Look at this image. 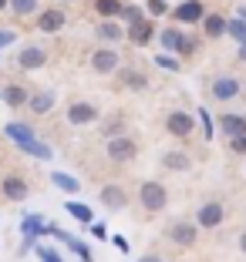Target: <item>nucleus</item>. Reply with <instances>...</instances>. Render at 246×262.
<instances>
[{
  "instance_id": "f257e3e1",
  "label": "nucleus",
  "mask_w": 246,
  "mask_h": 262,
  "mask_svg": "<svg viewBox=\"0 0 246 262\" xmlns=\"http://www.w3.org/2000/svg\"><path fill=\"white\" fill-rule=\"evenodd\" d=\"M7 135H10V138H14V141H17V145H21L27 155H37V158H51V155H54L51 148L44 145V141H37V138H34L27 124H17V121H10V124H7Z\"/></svg>"
},
{
  "instance_id": "f03ea898",
  "label": "nucleus",
  "mask_w": 246,
  "mask_h": 262,
  "mask_svg": "<svg viewBox=\"0 0 246 262\" xmlns=\"http://www.w3.org/2000/svg\"><path fill=\"white\" fill-rule=\"evenodd\" d=\"M139 199L148 212H162V208L169 205V192H165V185H159V182H145V185L139 188Z\"/></svg>"
},
{
  "instance_id": "7ed1b4c3",
  "label": "nucleus",
  "mask_w": 246,
  "mask_h": 262,
  "mask_svg": "<svg viewBox=\"0 0 246 262\" xmlns=\"http://www.w3.org/2000/svg\"><path fill=\"white\" fill-rule=\"evenodd\" d=\"M162 47L165 51H176V54H193L196 51V37H185V34H179L176 27H165V31L159 34Z\"/></svg>"
},
{
  "instance_id": "20e7f679",
  "label": "nucleus",
  "mask_w": 246,
  "mask_h": 262,
  "mask_svg": "<svg viewBox=\"0 0 246 262\" xmlns=\"http://www.w3.org/2000/svg\"><path fill=\"white\" fill-rule=\"evenodd\" d=\"M223 219H226L223 202H206V205H199V212H196V225H199V229H216Z\"/></svg>"
},
{
  "instance_id": "39448f33",
  "label": "nucleus",
  "mask_w": 246,
  "mask_h": 262,
  "mask_svg": "<svg viewBox=\"0 0 246 262\" xmlns=\"http://www.w3.org/2000/svg\"><path fill=\"white\" fill-rule=\"evenodd\" d=\"M209 94H213V101H233V98H239V81L233 74H223V77H216L213 84H209Z\"/></svg>"
},
{
  "instance_id": "423d86ee",
  "label": "nucleus",
  "mask_w": 246,
  "mask_h": 262,
  "mask_svg": "<svg viewBox=\"0 0 246 262\" xmlns=\"http://www.w3.org/2000/svg\"><path fill=\"white\" fill-rule=\"evenodd\" d=\"M135 141L131 138H125V135H115V138H108V158L111 162H131L135 158Z\"/></svg>"
},
{
  "instance_id": "0eeeda50",
  "label": "nucleus",
  "mask_w": 246,
  "mask_h": 262,
  "mask_svg": "<svg viewBox=\"0 0 246 262\" xmlns=\"http://www.w3.org/2000/svg\"><path fill=\"white\" fill-rule=\"evenodd\" d=\"M165 128H169V135H176V138H189L196 128V118L189 115V111H172L169 118H165Z\"/></svg>"
},
{
  "instance_id": "6e6552de",
  "label": "nucleus",
  "mask_w": 246,
  "mask_h": 262,
  "mask_svg": "<svg viewBox=\"0 0 246 262\" xmlns=\"http://www.w3.org/2000/svg\"><path fill=\"white\" fill-rule=\"evenodd\" d=\"M172 17H176L179 24H199L202 17H206V7H202V0H182V4L172 10Z\"/></svg>"
},
{
  "instance_id": "1a4fd4ad",
  "label": "nucleus",
  "mask_w": 246,
  "mask_h": 262,
  "mask_svg": "<svg viewBox=\"0 0 246 262\" xmlns=\"http://www.w3.org/2000/svg\"><path fill=\"white\" fill-rule=\"evenodd\" d=\"M68 121L78 124V128H81V124H94L98 121V108L88 104V101H74V104L68 108Z\"/></svg>"
},
{
  "instance_id": "9d476101",
  "label": "nucleus",
  "mask_w": 246,
  "mask_h": 262,
  "mask_svg": "<svg viewBox=\"0 0 246 262\" xmlns=\"http://www.w3.org/2000/svg\"><path fill=\"white\" fill-rule=\"evenodd\" d=\"M169 239L179 242V246H193L199 239V225L196 222H172L169 225Z\"/></svg>"
},
{
  "instance_id": "9b49d317",
  "label": "nucleus",
  "mask_w": 246,
  "mask_h": 262,
  "mask_svg": "<svg viewBox=\"0 0 246 262\" xmlns=\"http://www.w3.org/2000/svg\"><path fill=\"white\" fill-rule=\"evenodd\" d=\"M91 68L98 71V74H111V71H118V51H111V47L94 51V54H91Z\"/></svg>"
},
{
  "instance_id": "f8f14e48",
  "label": "nucleus",
  "mask_w": 246,
  "mask_h": 262,
  "mask_svg": "<svg viewBox=\"0 0 246 262\" xmlns=\"http://www.w3.org/2000/svg\"><path fill=\"white\" fill-rule=\"evenodd\" d=\"M44 61H47V51H44V47H24L21 57H17V64H21L24 71H37V68H44Z\"/></svg>"
},
{
  "instance_id": "ddd939ff",
  "label": "nucleus",
  "mask_w": 246,
  "mask_h": 262,
  "mask_svg": "<svg viewBox=\"0 0 246 262\" xmlns=\"http://www.w3.org/2000/svg\"><path fill=\"white\" fill-rule=\"evenodd\" d=\"M219 131L226 138H236V135H246V118L243 115H219Z\"/></svg>"
},
{
  "instance_id": "4468645a",
  "label": "nucleus",
  "mask_w": 246,
  "mask_h": 262,
  "mask_svg": "<svg viewBox=\"0 0 246 262\" xmlns=\"http://www.w3.org/2000/svg\"><path fill=\"white\" fill-rule=\"evenodd\" d=\"M101 205H108L111 212H118V208L128 205V195H125V188H118V185H105L101 188Z\"/></svg>"
},
{
  "instance_id": "2eb2a0df",
  "label": "nucleus",
  "mask_w": 246,
  "mask_h": 262,
  "mask_svg": "<svg viewBox=\"0 0 246 262\" xmlns=\"http://www.w3.org/2000/svg\"><path fill=\"white\" fill-rule=\"evenodd\" d=\"M4 195H7L10 202H24L27 199V182H24L21 175H7L4 178Z\"/></svg>"
},
{
  "instance_id": "dca6fc26",
  "label": "nucleus",
  "mask_w": 246,
  "mask_h": 262,
  "mask_svg": "<svg viewBox=\"0 0 246 262\" xmlns=\"http://www.w3.org/2000/svg\"><path fill=\"white\" fill-rule=\"evenodd\" d=\"M64 20H68V17H64L61 10H44V14L37 17V27H41L44 34H58V31L64 27Z\"/></svg>"
},
{
  "instance_id": "f3484780",
  "label": "nucleus",
  "mask_w": 246,
  "mask_h": 262,
  "mask_svg": "<svg viewBox=\"0 0 246 262\" xmlns=\"http://www.w3.org/2000/svg\"><path fill=\"white\" fill-rule=\"evenodd\" d=\"M152 34H155L152 20H148V17H142V20H135V24H131L128 37H131V44H148V40H152Z\"/></svg>"
},
{
  "instance_id": "a211bd4d",
  "label": "nucleus",
  "mask_w": 246,
  "mask_h": 262,
  "mask_svg": "<svg viewBox=\"0 0 246 262\" xmlns=\"http://www.w3.org/2000/svg\"><path fill=\"white\" fill-rule=\"evenodd\" d=\"M162 165H165L169 171H189L193 168V158H189L185 151H165L162 155Z\"/></svg>"
},
{
  "instance_id": "6ab92c4d",
  "label": "nucleus",
  "mask_w": 246,
  "mask_h": 262,
  "mask_svg": "<svg viewBox=\"0 0 246 262\" xmlns=\"http://www.w3.org/2000/svg\"><path fill=\"white\" fill-rule=\"evenodd\" d=\"M202 31H206V37H223L226 34V17L223 14H206L202 17Z\"/></svg>"
},
{
  "instance_id": "aec40b11",
  "label": "nucleus",
  "mask_w": 246,
  "mask_h": 262,
  "mask_svg": "<svg viewBox=\"0 0 246 262\" xmlns=\"http://www.w3.org/2000/svg\"><path fill=\"white\" fill-rule=\"evenodd\" d=\"M98 37L105 40V44H118V40L125 37V31H122V24H115V20H101L98 24Z\"/></svg>"
},
{
  "instance_id": "412c9836",
  "label": "nucleus",
  "mask_w": 246,
  "mask_h": 262,
  "mask_svg": "<svg viewBox=\"0 0 246 262\" xmlns=\"http://www.w3.org/2000/svg\"><path fill=\"white\" fill-rule=\"evenodd\" d=\"M21 232H24V239H34V235H41V232H47V229H44V222H41L37 215H27L21 222Z\"/></svg>"
},
{
  "instance_id": "4be33fe9",
  "label": "nucleus",
  "mask_w": 246,
  "mask_h": 262,
  "mask_svg": "<svg viewBox=\"0 0 246 262\" xmlns=\"http://www.w3.org/2000/svg\"><path fill=\"white\" fill-rule=\"evenodd\" d=\"M226 37H233L236 44H239V40H246V20H243V17L226 20Z\"/></svg>"
},
{
  "instance_id": "5701e85b",
  "label": "nucleus",
  "mask_w": 246,
  "mask_h": 262,
  "mask_svg": "<svg viewBox=\"0 0 246 262\" xmlns=\"http://www.w3.org/2000/svg\"><path fill=\"white\" fill-rule=\"evenodd\" d=\"M51 108H54V94L51 91H41L37 98L31 101V111H34V115H44V111H51Z\"/></svg>"
},
{
  "instance_id": "b1692460",
  "label": "nucleus",
  "mask_w": 246,
  "mask_h": 262,
  "mask_svg": "<svg viewBox=\"0 0 246 262\" xmlns=\"http://www.w3.org/2000/svg\"><path fill=\"white\" fill-rule=\"evenodd\" d=\"M94 10H98L101 17H118L122 14V4H118V0H94Z\"/></svg>"
},
{
  "instance_id": "393cba45",
  "label": "nucleus",
  "mask_w": 246,
  "mask_h": 262,
  "mask_svg": "<svg viewBox=\"0 0 246 262\" xmlns=\"http://www.w3.org/2000/svg\"><path fill=\"white\" fill-rule=\"evenodd\" d=\"M68 212L78 219V222H85V225H91V219H94V215H91V208L81 205V202H68Z\"/></svg>"
},
{
  "instance_id": "a878e982",
  "label": "nucleus",
  "mask_w": 246,
  "mask_h": 262,
  "mask_svg": "<svg viewBox=\"0 0 246 262\" xmlns=\"http://www.w3.org/2000/svg\"><path fill=\"white\" fill-rule=\"evenodd\" d=\"M4 101H7L10 108H21L24 101H27V94H24V88H17V84H10L7 91H4Z\"/></svg>"
},
{
  "instance_id": "bb28decb",
  "label": "nucleus",
  "mask_w": 246,
  "mask_h": 262,
  "mask_svg": "<svg viewBox=\"0 0 246 262\" xmlns=\"http://www.w3.org/2000/svg\"><path fill=\"white\" fill-rule=\"evenodd\" d=\"M54 185L58 188H64V192H78V178H71V175H64V171H54Z\"/></svg>"
},
{
  "instance_id": "cd10ccee",
  "label": "nucleus",
  "mask_w": 246,
  "mask_h": 262,
  "mask_svg": "<svg viewBox=\"0 0 246 262\" xmlns=\"http://www.w3.org/2000/svg\"><path fill=\"white\" fill-rule=\"evenodd\" d=\"M10 7H14V14L27 17L31 10H37V0H10Z\"/></svg>"
},
{
  "instance_id": "c85d7f7f",
  "label": "nucleus",
  "mask_w": 246,
  "mask_h": 262,
  "mask_svg": "<svg viewBox=\"0 0 246 262\" xmlns=\"http://www.w3.org/2000/svg\"><path fill=\"white\" fill-rule=\"evenodd\" d=\"M125 84H131V88H148V77L145 74H139V71H125Z\"/></svg>"
},
{
  "instance_id": "c756f323",
  "label": "nucleus",
  "mask_w": 246,
  "mask_h": 262,
  "mask_svg": "<svg viewBox=\"0 0 246 262\" xmlns=\"http://www.w3.org/2000/svg\"><path fill=\"white\" fill-rule=\"evenodd\" d=\"M145 7H148V14H152V17H162V14H169V4H165V0H148Z\"/></svg>"
},
{
  "instance_id": "7c9ffc66",
  "label": "nucleus",
  "mask_w": 246,
  "mask_h": 262,
  "mask_svg": "<svg viewBox=\"0 0 246 262\" xmlns=\"http://www.w3.org/2000/svg\"><path fill=\"white\" fill-rule=\"evenodd\" d=\"M122 128H125L122 118H111V121L105 124V135H108V138H115V135H122Z\"/></svg>"
},
{
  "instance_id": "2f4dec72",
  "label": "nucleus",
  "mask_w": 246,
  "mask_h": 262,
  "mask_svg": "<svg viewBox=\"0 0 246 262\" xmlns=\"http://www.w3.org/2000/svg\"><path fill=\"white\" fill-rule=\"evenodd\" d=\"M37 259L41 262H61V255L54 252V249H47V246H37Z\"/></svg>"
},
{
  "instance_id": "473e14b6",
  "label": "nucleus",
  "mask_w": 246,
  "mask_h": 262,
  "mask_svg": "<svg viewBox=\"0 0 246 262\" xmlns=\"http://www.w3.org/2000/svg\"><path fill=\"white\" fill-rule=\"evenodd\" d=\"M155 64L165 68V71H179V61H176V57H169V54H159V57H155Z\"/></svg>"
},
{
  "instance_id": "72a5a7b5",
  "label": "nucleus",
  "mask_w": 246,
  "mask_h": 262,
  "mask_svg": "<svg viewBox=\"0 0 246 262\" xmlns=\"http://www.w3.org/2000/svg\"><path fill=\"white\" fill-rule=\"evenodd\" d=\"M118 17H125V20H128V24H135V20H142V17H145V14H142L139 7H122V14H118Z\"/></svg>"
},
{
  "instance_id": "f704fd0d",
  "label": "nucleus",
  "mask_w": 246,
  "mask_h": 262,
  "mask_svg": "<svg viewBox=\"0 0 246 262\" xmlns=\"http://www.w3.org/2000/svg\"><path fill=\"white\" fill-rule=\"evenodd\" d=\"M230 151L246 155V135H236V138H230Z\"/></svg>"
},
{
  "instance_id": "c9c22d12",
  "label": "nucleus",
  "mask_w": 246,
  "mask_h": 262,
  "mask_svg": "<svg viewBox=\"0 0 246 262\" xmlns=\"http://www.w3.org/2000/svg\"><path fill=\"white\" fill-rule=\"evenodd\" d=\"M91 235H94V239H105V235H108L105 225H91Z\"/></svg>"
},
{
  "instance_id": "e433bc0d",
  "label": "nucleus",
  "mask_w": 246,
  "mask_h": 262,
  "mask_svg": "<svg viewBox=\"0 0 246 262\" xmlns=\"http://www.w3.org/2000/svg\"><path fill=\"white\" fill-rule=\"evenodd\" d=\"M236 57L246 64V40H239V47H236Z\"/></svg>"
},
{
  "instance_id": "4c0bfd02",
  "label": "nucleus",
  "mask_w": 246,
  "mask_h": 262,
  "mask_svg": "<svg viewBox=\"0 0 246 262\" xmlns=\"http://www.w3.org/2000/svg\"><path fill=\"white\" fill-rule=\"evenodd\" d=\"M10 40H14V34H4V31H0V47H4V44H10Z\"/></svg>"
},
{
  "instance_id": "58836bf2",
  "label": "nucleus",
  "mask_w": 246,
  "mask_h": 262,
  "mask_svg": "<svg viewBox=\"0 0 246 262\" xmlns=\"http://www.w3.org/2000/svg\"><path fill=\"white\" fill-rule=\"evenodd\" d=\"M139 262H162L159 255H145V259H139Z\"/></svg>"
},
{
  "instance_id": "ea45409f",
  "label": "nucleus",
  "mask_w": 246,
  "mask_h": 262,
  "mask_svg": "<svg viewBox=\"0 0 246 262\" xmlns=\"http://www.w3.org/2000/svg\"><path fill=\"white\" fill-rule=\"evenodd\" d=\"M236 14H239V17H243V20H246V4H239V10H236Z\"/></svg>"
},
{
  "instance_id": "a19ab883",
  "label": "nucleus",
  "mask_w": 246,
  "mask_h": 262,
  "mask_svg": "<svg viewBox=\"0 0 246 262\" xmlns=\"http://www.w3.org/2000/svg\"><path fill=\"white\" fill-rule=\"evenodd\" d=\"M239 249H243V252H246V232H243V235H239Z\"/></svg>"
},
{
  "instance_id": "79ce46f5",
  "label": "nucleus",
  "mask_w": 246,
  "mask_h": 262,
  "mask_svg": "<svg viewBox=\"0 0 246 262\" xmlns=\"http://www.w3.org/2000/svg\"><path fill=\"white\" fill-rule=\"evenodd\" d=\"M7 4H10V0H0V10H4V7H7Z\"/></svg>"
}]
</instances>
